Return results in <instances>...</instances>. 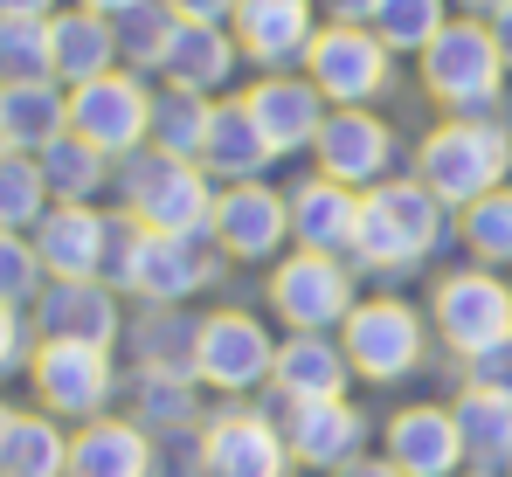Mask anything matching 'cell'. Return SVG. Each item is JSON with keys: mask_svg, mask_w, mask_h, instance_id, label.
<instances>
[{"mask_svg": "<svg viewBox=\"0 0 512 477\" xmlns=\"http://www.w3.org/2000/svg\"><path fill=\"white\" fill-rule=\"evenodd\" d=\"M506 173H512V132L499 118H443L416 146V180L457 215L471 201H485L492 187H506Z\"/></svg>", "mask_w": 512, "mask_h": 477, "instance_id": "cell-1", "label": "cell"}, {"mask_svg": "<svg viewBox=\"0 0 512 477\" xmlns=\"http://www.w3.org/2000/svg\"><path fill=\"white\" fill-rule=\"evenodd\" d=\"M111 187L125 194V215L153 236H208L215 222V180L194 159H167L160 146L125 153Z\"/></svg>", "mask_w": 512, "mask_h": 477, "instance_id": "cell-2", "label": "cell"}, {"mask_svg": "<svg viewBox=\"0 0 512 477\" xmlns=\"http://www.w3.org/2000/svg\"><path fill=\"white\" fill-rule=\"evenodd\" d=\"M208 277H215V256L201 249V236H153L132 215H111V263H104L111 291H132L146 305H180Z\"/></svg>", "mask_w": 512, "mask_h": 477, "instance_id": "cell-3", "label": "cell"}, {"mask_svg": "<svg viewBox=\"0 0 512 477\" xmlns=\"http://www.w3.org/2000/svg\"><path fill=\"white\" fill-rule=\"evenodd\" d=\"M443 222H450V208L429 194L423 180H381V187L360 194L353 256L367 270H416L429 249L443 242Z\"/></svg>", "mask_w": 512, "mask_h": 477, "instance_id": "cell-4", "label": "cell"}, {"mask_svg": "<svg viewBox=\"0 0 512 477\" xmlns=\"http://www.w3.org/2000/svg\"><path fill=\"white\" fill-rule=\"evenodd\" d=\"M416 70H423V90L450 118H492V104L506 90V56H499L492 28L471 21V14H450V28L416 56Z\"/></svg>", "mask_w": 512, "mask_h": 477, "instance_id": "cell-5", "label": "cell"}, {"mask_svg": "<svg viewBox=\"0 0 512 477\" xmlns=\"http://www.w3.org/2000/svg\"><path fill=\"white\" fill-rule=\"evenodd\" d=\"M305 77L319 83V97L333 111H367L374 97H388L395 83V56L374 28H353V21H319L312 49H305Z\"/></svg>", "mask_w": 512, "mask_h": 477, "instance_id": "cell-6", "label": "cell"}, {"mask_svg": "<svg viewBox=\"0 0 512 477\" xmlns=\"http://www.w3.org/2000/svg\"><path fill=\"white\" fill-rule=\"evenodd\" d=\"M28 381L35 401L56 415V422H97L111 395H118V374H111V346H77V339H35L28 353Z\"/></svg>", "mask_w": 512, "mask_h": 477, "instance_id": "cell-7", "label": "cell"}, {"mask_svg": "<svg viewBox=\"0 0 512 477\" xmlns=\"http://www.w3.org/2000/svg\"><path fill=\"white\" fill-rule=\"evenodd\" d=\"M70 132L90 139L104 159H125L153 146V90L139 70H104L70 90Z\"/></svg>", "mask_w": 512, "mask_h": 477, "instance_id": "cell-8", "label": "cell"}, {"mask_svg": "<svg viewBox=\"0 0 512 477\" xmlns=\"http://www.w3.org/2000/svg\"><path fill=\"white\" fill-rule=\"evenodd\" d=\"M270 305L291 332H326V325H346L353 318V270L340 256H319V249H298L270 270Z\"/></svg>", "mask_w": 512, "mask_h": 477, "instance_id": "cell-9", "label": "cell"}, {"mask_svg": "<svg viewBox=\"0 0 512 477\" xmlns=\"http://www.w3.org/2000/svg\"><path fill=\"white\" fill-rule=\"evenodd\" d=\"M340 346H346V360H353V374H367V381L388 388V381H402V374L423 367V318L409 312L402 298H367L340 325Z\"/></svg>", "mask_w": 512, "mask_h": 477, "instance_id": "cell-10", "label": "cell"}, {"mask_svg": "<svg viewBox=\"0 0 512 477\" xmlns=\"http://www.w3.org/2000/svg\"><path fill=\"white\" fill-rule=\"evenodd\" d=\"M429 318L457 353H478V346L512 332V284L492 277V270H450L429 291Z\"/></svg>", "mask_w": 512, "mask_h": 477, "instance_id": "cell-11", "label": "cell"}, {"mask_svg": "<svg viewBox=\"0 0 512 477\" xmlns=\"http://www.w3.org/2000/svg\"><path fill=\"white\" fill-rule=\"evenodd\" d=\"M270 367H277V346H270V332H263L250 312H208V318H201L194 374H201L208 388H222V395H250V388L270 381Z\"/></svg>", "mask_w": 512, "mask_h": 477, "instance_id": "cell-12", "label": "cell"}, {"mask_svg": "<svg viewBox=\"0 0 512 477\" xmlns=\"http://www.w3.org/2000/svg\"><path fill=\"white\" fill-rule=\"evenodd\" d=\"M243 104H250L256 132L270 139V153H277V159L312 153V146H319V125H326V111H333L305 70H263V77L243 90Z\"/></svg>", "mask_w": 512, "mask_h": 477, "instance_id": "cell-13", "label": "cell"}, {"mask_svg": "<svg viewBox=\"0 0 512 477\" xmlns=\"http://www.w3.org/2000/svg\"><path fill=\"white\" fill-rule=\"evenodd\" d=\"M35 339H77V346H118L125 318H118V291L104 277H49L42 298L28 305Z\"/></svg>", "mask_w": 512, "mask_h": 477, "instance_id": "cell-14", "label": "cell"}, {"mask_svg": "<svg viewBox=\"0 0 512 477\" xmlns=\"http://www.w3.org/2000/svg\"><path fill=\"white\" fill-rule=\"evenodd\" d=\"M291 443L270 415L256 408H229L208 422L201 436V477H291Z\"/></svg>", "mask_w": 512, "mask_h": 477, "instance_id": "cell-15", "label": "cell"}, {"mask_svg": "<svg viewBox=\"0 0 512 477\" xmlns=\"http://www.w3.org/2000/svg\"><path fill=\"white\" fill-rule=\"evenodd\" d=\"M208 236H215L222 256H236V263H263V256H277L284 236H291V201H284L277 187H263V180L222 187V194H215Z\"/></svg>", "mask_w": 512, "mask_h": 477, "instance_id": "cell-16", "label": "cell"}, {"mask_svg": "<svg viewBox=\"0 0 512 477\" xmlns=\"http://www.w3.org/2000/svg\"><path fill=\"white\" fill-rule=\"evenodd\" d=\"M319 173L326 180H346V187H381L388 180V166H395V132H388V118H374V111H326V125H319Z\"/></svg>", "mask_w": 512, "mask_h": 477, "instance_id": "cell-17", "label": "cell"}, {"mask_svg": "<svg viewBox=\"0 0 512 477\" xmlns=\"http://www.w3.org/2000/svg\"><path fill=\"white\" fill-rule=\"evenodd\" d=\"M229 28H236V42H243V63L305 70V49H312V35H319V7H312V0H243Z\"/></svg>", "mask_w": 512, "mask_h": 477, "instance_id": "cell-18", "label": "cell"}, {"mask_svg": "<svg viewBox=\"0 0 512 477\" xmlns=\"http://www.w3.org/2000/svg\"><path fill=\"white\" fill-rule=\"evenodd\" d=\"M35 256L49 277H104L111 263V215H97L90 201H56L35 222Z\"/></svg>", "mask_w": 512, "mask_h": 477, "instance_id": "cell-19", "label": "cell"}, {"mask_svg": "<svg viewBox=\"0 0 512 477\" xmlns=\"http://www.w3.org/2000/svg\"><path fill=\"white\" fill-rule=\"evenodd\" d=\"M284 201H291V236H298V249L353 256V236H360V187L312 173V180H298Z\"/></svg>", "mask_w": 512, "mask_h": 477, "instance_id": "cell-20", "label": "cell"}, {"mask_svg": "<svg viewBox=\"0 0 512 477\" xmlns=\"http://www.w3.org/2000/svg\"><path fill=\"white\" fill-rule=\"evenodd\" d=\"M284 443H291V457H298V464L340 471V464L360 457L367 422H360V408H353V401H291V415H284Z\"/></svg>", "mask_w": 512, "mask_h": 477, "instance_id": "cell-21", "label": "cell"}, {"mask_svg": "<svg viewBox=\"0 0 512 477\" xmlns=\"http://www.w3.org/2000/svg\"><path fill=\"white\" fill-rule=\"evenodd\" d=\"M388 464L402 477H450L457 471V464H464V436H457L450 408H436V401L402 408V415L388 422Z\"/></svg>", "mask_w": 512, "mask_h": 477, "instance_id": "cell-22", "label": "cell"}, {"mask_svg": "<svg viewBox=\"0 0 512 477\" xmlns=\"http://www.w3.org/2000/svg\"><path fill=\"white\" fill-rule=\"evenodd\" d=\"M346 374H353V360H346L340 339H326V332H291V339L277 346L270 388L284 401H346Z\"/></svg>", "mask_w": 512, "mask_h": 477, "instance_id": "cell-23", "label": "cell"}, {"mask_svg": "<svg viewBox=\"0 0 512 477\" xmlns=\"http://www.w3.org/2000/svg\"><path fill=\"white\" fill-rule=\"evenodd\" d=\"M63 132H70V90L56 77L0 83V139L14 153H49Z\"/></svg>", "mask_w": 512, "mask_h": 477, "instance_id": "cell-24", "label": "cell"}, {"mask_svg": "<svg viewBox=\"0 0 512 477\" xmlns=\"http://www.w3.org/2000/svg\"><path fill=\"white\" fill-rule=\"evenodd\" d=\"M236 70H243V42H236V28H215V21H180L167 63H160V77H167V83L201 90V97L229 90Z\"/></svg>", "mask_w": 512, "mask_h": 477, "instance_id": "cell-25", "label": "cell"}, {"mask_svg": "<svg viewBox=\"0 0 512 477\" xmlns=\"http://www.w3.org/2000/svg\"><path fill=\"white\" fill-rule=\"evenodd\" d=\"M49 56H56V83L77 90V83L118 70V28L90 7H63V14H49Z\"/></svg>", "mask_w": 512, "mask_h": 477, "instance_id": "cell-26", "label": "cell"}, {"mask_svg": "<svg viewBox=\"0 0 512 477\" xmlns=\"http://www.w3.org/2000/svg\"><path fill=\"white\" fill-rule=\"evenodd\" d=\"M270 139L256 132L250 104L243 97H229V104H215V118H208V146H201V173L208 180H229V187H243V180H263V166H270Z\"/></svg>", "mask_w": 512, "mask_h": 477, "instance_id": "cell-27", "label": "cell"}, {"mask_svg": "<svg viewBox=\"0 0 512 477\" xmlns=\"http://www.w3.org/2000/svg\"><path fill=\"white\" fill-rule=\"evenodd\" d=\"M70 477H153V436L139 422L97 415L70 436Z\"/></svg>", "mask_w": 512, "mask_h": 477, "instance_id": "cell-28", "label": "cell"}, {"mask_svg": "<svg viewBox=\"0 0 512 477\" xmlns=\"http://www.w3.org/2000/svg\"><path fill=\"white\" fill-rule=\"evenodd\" d=\"M450 422L464 436V464L478 471H512V401L485 395V388H464L450 401Z\"/></svg>", "mask_w": 512, "mask_h": 477, "instance_id": "cell-29", "label": "cell"}, {"mask_svg": "<svg viewBox=\"0 0 512 477\" xmlns=\"http://www.w3.org/2000/svg\"><path fill=\"white\" fill-rule=\"evenodd\" d=\"M0 477H70V436L49 408H28L0 436Z\"/></svg>", "mask_w": 512, "mask_h": 477, "instance_id": "cell-30", "label": "cell"}, {"mask_svg": "<svg viewBox=\"0 0 512 477\" xmlns=\"http://www.w3.org/2000/svg\"><path fill=\"white\" fill-rule=\"evenodd\" d=\"M208 118H215V97L180 90V83H160V90H153V146L167 159H194V166H201Z\"/></svg>", "mask_w": 512, "mask_h": 477, "instance_id": "cell-31", "label": "cell"}, {"mask_svg": "<svg viewBox=\"0 0 512 477\" xmlns=\"http://www.w3.org/2000/svg\"><path fill=\"white\" fill-rule=\"evenodd\" d=\"M35 159H42V180H49L56 201H97V194L118 180V159H104L90 139H77V132H63L49 153H35Z\"/></svg>", "mask_w": 512, "mask_h": 477, "instance_id": "cell-32", "label": "cell"}, {"mask_svg": "<svg viewBox=\"0 0 512 477\" xmlns=\"http://www.w3.org/2000/svg\"><path fill=\"white\" fill-rule=\"evenodd\" d=\"M56 208V194H49V180H42V159L35 153H0V229H14V236H35V222Z\"/></svg>", "mask_w": 512, "mask_h": 477, "instance_id": "cell-33", "label": "cell"}, {"mask_svg": "<svg viewBox=\"0 0 512 477\" xmlns=\"http://www.w3.org/2000/svg\"><path fill=\"white\" fill-rule=\"evenodd\" d=\"M111 28H118V63H125V70H160L173 35H180V14H173L167 0H139V7H125Z\"/></svg>", "mask_w": 512, "mask_h": 477, "instance_id": "cell-34", "label": "cell"}, {"mask_svg": "<svg viewBox=\"0 0 512 477\" xmlns=\"http://www.w3.org/2000/svg\"><path fill=\"white\" fill-rule=\"evenodd\" d=\"M194 339H201V318L187 325L173 305H153V312L132 325L139 367H167V374H194Z\"/></svg>", "mask_w": 512, "mask_h": 477, "instance_id": "cell-35", "label": "cell"}, {"mask_svg": "<svg viewBox=\"0 0 512 477\" xmlns=\"http://www.w3.org/2000/svg\"><path fill=\"white\" fill-rule=\"evenodd\" d=\"M443 28H450V0H381L374 14V35L388 42V56H423Z\"/></svg>", "mask_w": 512, "mask_h": 477, "instance_id": "cell-36", "label": "cell"}, {"mask_svg": "<svg viewBox=\"0 0 512 477\" xmlns=\"http://www.w3.org/2000/svg\"><path fill=\"white\" fill-rule=\"evenodd\" d=\"M132 422L153 436V429H187L194 422V381L187 374H167V367H139L132 381Z\"/></svg>", "mask_w": 512, "mask_h": 477, "instance_id": "cell-37", "label": "cell"}, {"mask_svg": "<svg viewBox=\"0 0 512 477\" xmlns=\"http://www.w3.org/2000/svg\"><path fill=\"white\" fill-rule=\"evenodd\" d=\"M56 77L49 56V14H0V83Z\"/></svg>", "mask_w": 512, "mask_h": 477, "instance_id": "cell-38", "label": "cell"}, {"mask_svg": "<svg viewBox=\"0 0 512 477\" xmlns=\"http://www.w3.org/2000/svg\"><path fill=\"white\" fill-rule=\"evenodd\" d=\"M464 249L492 270V263H512V187H492L485 201L464 208Z\"/></svg>", "mask_w": 512, "mask_h": 477, "instance_id": "cell-39", "label": "cell"}, {"mask_svg": "<svg viewBox=\"0 0 512 477\" xmlns=\"http://www.w3.org/2000/svg\"><path fill=\"white\" fill-rule=\"evenodd\" d=\"M42 284H49V270H42V256H35V236H14V229H0V305H35L42 298Z\"/></svg>", "mask_w": 512, "mask_h": 477, "instance_id": "cell-40", "label": "cell"}, {"mask_svg": "<svg viewBox=\"0 0 512 477\" xmlns=\"http://www.w3.org/2000/svg\"><path fill=\"white\" fill-rule=\"evenodd\" d=\"M464 388H485V395L512 401V332L492 339V346H478V353H464Z\"/></svg>", "mask_w": 512, "mask_h": 477, "instance_id": "cell-41", "label": "cell"}, {"mask_svg": "<svg viewBox=\"0 0 512 477\" xmlns=\"http://www.w3.org/2000/svg\"><path fill=\"white\" fill-rule=\"evenodd\" d=\"M28 353H35V325L21 318V305H0V381L28 367Z\"/></svg>", "mask_w": 512, "mask_h": 477, "instance_id": "cell-42", "label": "cell"}, {"mask_svg": "<svg viewBox=\"0 0 512 477\" xmlns=\"http://www.w3.org/2000/svg\"><path fill=\"white\" fill-rule=\"evenodd\" d=\"M167 7L180 14V21H215V28H229L243 0H167Z\"/></svg>", "mask_w": 512, "mask_h": 477, "instance_id": "cell-43", "label": "cell"}, {"mask_svg": "<svg viewBox=\"0 0 512 477\" xmlns=\"http://www.w3.org/2000/svg\"><path fill=\"white\" fill-rule=\"evenodd\" d=\"M326 21H353V28H374V14H381V0H312Z\"/></svg>", "mask_w": 512, "mask_h": 477, "instance_id": "cell-44", "label": "cell"}, {"mask_svg": "<svg viewBox=\"0 0 512 477\" xmlns=\"http://www.w3.org/2000/svg\"><path fill=\"white\" fill-rule=\"evenodd\" d=\"M485 28H492V42H499V56H506V77H512V0L485 21Z\"/></svg>", "mask_w": 512, "mask_h": 477, "instance_id": "cell-45", "label": "cell"}, {"mask_svg": "<svg viewBox=\"0 0 512 477\" xmlns=\"http://www.w3.org/2000/svg\"><path fill=\"white\" fill-rule=\"evenodd\" d=\"M333 477H402V471H395L388 457H353V464H340Z\"/></svg>", "mask_w": 512, "mask_h": 477, "instance_id": "cell-46", "label": "cell"}, {"mask_svg": "<svg viewBox=\"0 0 512 477\" xmlns=\"http://www.w3.org/2000/svg\"><path fill=\"white\" fill-rule=\"evenodd\" d=\"M506 0H457V14H471V21H492Z\"/></svg>", "mask_w": 512, "mask_h": 477, "instance_id": "cell-47", "label": "cell"}, {"mask_svg": "<svg viewBox=\"0 0 512 477\" xmlns=\"http://www.w3.org/2000/svg\"><path fill=\"white\" fill-rule=\"evenodd\" d=\"M0 14H56V0H0Z\"/></svg>", "mask_w": 512, "mask_h": 477, "instance_id": "cell-48", "label": "cell"}, {"mask_svg": "<svg viewBox=\"0 0 512 477\" xmlns=\"http://www.w3.org/2000/svg\"><path fill=\"white\" fill-rule=\"evenodd\" d=\"M77 7H90V14H104V21H118L125 7H139V0H77Z\"/></svg>", "mask_w": 512, "mask_h": 477, "instance_id": "cell-49", "label": "cell"}, {"mask_svg": "<svg viewBox=\"0 0 512 477\" xmlns=\"http://www.w3.org/2000/svg\"><path fill=\"white\" fill-rule=\"evenodd\" d=\"M7 422H14V408H7V401H0V436H7Z\"/></svg>", "mask_w": 512, "mask_h": 477, "instance_id": "cell-50", "label": "cell"}, {"mask_svg": "<svg viewBox=\"0 0 512 477\" xmlns=\"http://www.w3.org/2000/svg\"><path fill=\"white\" fill-rule=\"evenodd\" d=\"M0 153H7V139H0Z\"/></svg>", "mask_w": 512, "mask_h": 477, "instance_id": "cell-51", "label": "cell"}, {"mask_svg": "<svg viewBox=\"0 0 512 477\" xmlns=\"http://www.w3.org/2000/svg\"><path fill=\"white\" fill-rule=\"evenodd\" d=\"M506 477H512V471H506Z\"/></svg>", "mask_w": 512, "mask_h": 477, "instance_id": "cell-52", "label": "cell"}]
</instances>
